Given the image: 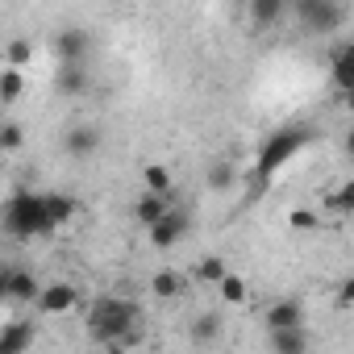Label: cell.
<instances>
[{
  "label": "cell",
  "instance_id": "10",
  "mask_svg": "<svg viewBox=\"0 0 354 354\" xmlns=\"http://www.w3.org/2000/svg\"><path fill=\"white\" fill-rule=\"evenodd\" d=\"M63 146H67L71 158H88V154H96V150H100V125H71L67 138H63Z\"/></svg>",
  "mask_w": 354,
  "mask_h": 354
},
{
  "label": "cell",
  "instance_id": "3",
  "mask_svg": "<svg viewBox=\"0 0 354 354\" xmlns=\"http://www.w3.org/2000/svg\"><path fill=\"white\" fill-rule=\"evenodd\" d=\"M313 142V125H283V129H275V133H267V142H263V150H259V158H254V175L259 180H271V175L279 171V167H288L304 146Z\"/></svg>",
  "mask_w": 354,
  "mask_h": 354
},
{
  "label": "cell",
  "instance_id": "7",
  "mask_svg": "<svg viewBox=\"0 0 354 354\" xmlns=\"http://www.w3.org/2000/svg\"><path fill=\"white\" fill-rule=\"evenodd\" d=\"M42 313H50V317H63V313H71V308H80V288L75 283H46L42 292H38V300H34Z\"/></svg>",
  "mask_w": 354,
  "mask_h": 354
},
{
  "label": "cell",
  "instance_id": "27",
  "mask_svg": "<svg viewBox=\"0 0 354 354\" xmlns=\"http://www.w3.org/2000/svg\"><path fill=\"white\" fill-rule=\"evenodd\" d=\"M234 184V162H213L209 167V188L213 192H225Z\"/></svg>",
  "mask_w": 354,
  "mask_h": 354
},
{
  "label": "cell",
  "instance_id": "16",
  "mask_svg": "<svg viewBox=\"0 0 354 354\" xmlns=\"http://www.w3.org/2000/svg\"><path fill=\"white\" fill-rule=\"evenodd\" d=\"M38 279L30 275V271H21V267H13V275H9V300H21V304H34L38 300Z\"/></svg>",
  "mask_w": 354,
  "mask_h": 354
},
{
  "label": "cell",
  "instance_id": "13",
  "mask_svg": "<svg viewBox=\"0 0 354 354\" xmlns=\"http://www.w3.org/2000/svg\"><path fill=\"white\" fill-rule=\"evenodd\" d=\"M333 84H337V92H350L354 88V46L350 42H342L333 50Z\"/></svg>",
  "mask_w": 354,
  "mask_h": 354
},
{
  "label": "cell",
  "instance_id": "4",
  "mask_svg": "<svg viewBox=\"0 0 354 354\" xmlns=\"http://www.w3.org/2000/svg\"><path fill=\"white\" fill-rule=\"evenodd\" d=\"M292 13H296L313 34H329V30H337V26L346 21V9L337 5V0H296Z\"/></svg>",
  "mask_w": 354,
  "mask_h": 354
},
{
  "label": "cell",
  "instance_id": "11",
  "mask_svg": "<svg viewBox=\"0 0 354 354\" xmlns=\"http://www.w3.org/2000/svg\"><path fill=\"white\" fill-rule=\"evenodd\" d=\"M34 325L30 321H13V325H5L0 329V354H26L30 346H34Z\"/></svg>",
  "mask_w": 354,
  "mask_h": 354
},
{
  "label": "cell",
  "instance_id": "17",
  "mask_svg": "<svg viewBox=\"0 0 354 354\" xmlns=\"http://www.w3.org/2000/svg\"><path fill=\"white\" fill-rule=\"evenodd\" d=\"M217 296H221V304H246L250 300V283L242 279V275H234V271H225V279L217 283Z\"/></svg>",
  "mask_w": 354,
  "mask_h": 354
},
{
  "label": "cell",
  "instance_id": "2",
  "mask_svg": "<svg viewBox=\"0 0 354 354\" xmlns=\"http://www.w3.org/2000/svg\"><path fill=\"white\" fill-rule=\"evenodd\" d=\"M0 230H5L13 242H30V238H42L50 234L46 225V213H42V192H30V188H17L5 205H0Z\"/></svg>",
  "mask_w": 354,
  "mask_h": 354
},
{
  "label": "cell",
  "instance_id": "29",
  "mask_svg": "<svg viewBox=\"0 0 354 354\" xmlns=\"http://www.w3.org/2000/svg\"><path fill=\"white\" fill-rule=\"evenodd\" d=\"M350 300H354V279H342V288H337V308H350Z\"/></svg>",
  "mask_w": 354,
  "mask_h": 354
},
{
  "label": "cell",
  "instance_id": "30",
  "mask_svg": "<svg viewBox=\"0 0 354 354\" xmlns=\"http://www.w3.org/2000/svg\"><path fill=\"white\" fill-rule=\"evenodd\" d=\"M9 275H13V267L0 263V300H9Z\"/></svg>",
  "mask_w": 354,
  "mask_h": 354
},
{
  "label": "cell",
  "instance_id": "20",
  "mask_svg": "<svg viewBox=\"0 0 354 354\" xmlns=\"http://www.w3.org/2000/svg\"><path fill=\"white\" fill-rule=\"evenodd\" d=\"M283 13H288L283 0H254V5H250V21L254 26H275Z\"/></svg>",
  "mask_w": 354,
  "mask_h": 354
},
{
  "label": "cell",
  "instance_id": "12",
  "mask_svg": "<svg viewBox=\"0 0 354 354\" xmlns=\"http://www.w3.org/2000/svg\"><path fill=\"white\" fill-rule=\"evenodd\" d=\"M88 67H55V92L59 96H84L88 92Z\"/></svg>",
  "mask_w": 354,
  "mask_h": 354
},
{
  "label": "cell",
  "instance_id": "22",
  "mask_svg": "<svg viewBox=\"0 0 354 354\" xmlns=\"http://www.w3.org/2000/svg\"><path fill=\"white\" fill-rule=\"evenodd\" d=\"M150 292H154V300H175V296L184 292V279L175 275V271H158L150 279Z\"/></svg>",
  "mask_w": 354,
  "mask_h": 354
},
{
  "label": "cell",
  "instance_id": "21",
  "mask_svg": "<svg viewBox=\"0 0 354 354\" xmlns=\"http://www.w3.org/2000/svg\"><path fill=\"white\" fill-rule=\"evenodd\" d=\"M142 184H146L150 196H171V171L158 167V162H150V167L142 171Z\"/></svg>",
  "mask_w": 354,
  "mask_h": 354
},
{
  "label": "cell",
  "instance_id": "15",
  "mask_svg": "<svg viewBox=\"0 0 354 354\" xmlns=\"http://www.w3.org/2000/svg\"><path fill=\"white\" fill-rule=\"evenodd\" d=\"M167 209H171V201H167V196H150V192H142V196L133 201V217H138V225H146V230H150Z\"/></svg>",
  "mask_w": 354,
  "mask_h": 354
},
{
  "label": "cell",
  "instance_id": "19",
  "mask_svg": "<svg viewBox=\"0 0 354 354\" xmlns=\"http://www.w3.org/2000/svg\"><path fill=\"white\" fill-rule=\"evenodd\" d=\"M26 96V71L0 67V104H17Z\"/></svg>",
  "mask_w": 354,
  "mask_h": 354
},
{
  "label": "cell",
  "instance_id": "26",
  "mask_svg": "<svg viewBox=\"0 0 354 354\" xmlns=\"http://www.w3.org/2000/svg\"><path fill=\"white\" fill-rule=\"evenodd\" d=\"M26 146V129L17 125V121H5V125H0V150H5V154H17Z\"/></svg>",
  "mask_w": 354,
  "mask_h": 354
},
{
  "label": "cell",
  "instance_id": "23",
  "mask_svg": "<svg viewBox=\"0 0 354 354\" xmlns=\"http://www.w3.org/2000/svg\"><path fill=\"white\" fill-rule=\"evenodd\" d=\"M30 59H34V46H30L26 38H13V42L5 46V67L21 71V67H30Z\"/></svg>",
  "mask_w": 354,
  "mask_h": 354
},
{
  "label": "cell",
  "instance_id": "1",
  "mask_svg": "<svg viewBox=\"0 0 354 354\" xmlns=\"http://www.w3.org/2000/svg\"><path fill=\"white\" fill-rule=\"evenodd\" d=\"M88 333L100 346H138L142 342V308L129 296H96L88 308Z\"/></svg>",
  "mask_w": 354,
  "mask_h": 354
},
{
  "label": "cell",
  "instance_id": "18",
  "mask_svg": "<svg viewBox=\"0 0 354 354\" xmlns=\"http://www.w3.org/2000/svg\"><path fill=\"white\" fill-rule=\"evenodd\" d=\"M271 354H308V333L304 329L271 333Z\"/></svg>",
  "mask_w": 354,
  "mask_h": 354
},
{
  "label": "cell",
  "instance_id": "9",
  "mask_svg": "<svg viewBox=\"0 0 354 354\" xmlns=\"http://www.w3.org/2000/svg\"><path fill=\"white\" fill-rule=\"evenodd\" d=\"M42 213H46V225L55 234L75 217V196L71 192H42Z\"/></svg>",
  "mask_w": 354,
  "mask_h": 354
},
{
  "label": "cell",
  "instance_id": "14",
  "mask_svg": "<svg viewBox=\"0 0 354 354\" xmlns=\"http://www.w3.org/2000/svg\"><path fill=\"white\" fill-rule=\"evenodd\" d=\"M188 333H192V342H196V346H213V342L225 333V321H221V313H201V317L192 321V329H188Z\"/></svg>",
  "mask_w": 354,
  "mask_h": 354
},
{
  "label": "cell",
  "instance_id": "8",
  "mask_svg": "<svg viewBox=\"0 0 354 354\" xmlns=\"http://www.w3.org/2000/svg\"><path fill=\"white\" fill-rule=\"evenodd\" d=\"M267 329L271 333H283V329H304V304L296 296H283V300H271V308L263 313Z\"/></svg>",
  "mask_w": 354,
  "mask_h": 354
},
{
  "label": "cell",
  "instance_id": "24",
  "mask_svg": "<svg viewBox=\"0 0 354 354\" xmlns=\"http://www.w3.org/2000/svg\"><path fill=\"white\" fill-rule=\"evenodd\" d=\"M325 209H333V213H354V184H350V180L337 184V188L325 196Z\"/></svg>",
  "mask_w": 354,
  "mask_h": 354
},
{
  "label": "cell",
  "instance_id": "25",
  "mask_svg": "<svg viewBox=\"0 0 354 354\" xmlns=\"http://www.w3.org/2000/svg\"><path fill=\"white\" fill-rule=\"evenodd\" d=\"M225 271H230V267H225V259H221V254H205V259L196 263V275H201L205 283H221V279H225Z\"/></svg>",
  "mask_w": 354,
  "mask_h": 354
},
{
  "label": "cell",
  "instance_id": "6",
  "mask_svg": "<svg viewBox=\"0 0 354 354\" xmlns=\"http://www.w3.org/2000/svg\"><path fill=\"white\" fill-rule=\"evenodd\" d=\"M92 50V34L88 30H59L55 34V59L59 67H84Z\"/></svg>",
  "mask_w": 354,
  "mask_h": 354
},
{
  "label": "cell",
  "instance_id": "28",
  "mask_svg": "<svg viewBox=\"0 0 354 354\" xmlns=\"http://www.w3.org/2000/svg\"><path fill=\"white\" fill-rule=\"evenodd\" d=\"M288 225H292L296 234H313V230L321 225V217H317V213H308V209H296V213L288 217Z\"/></svg>",
  "mask_w": 354,
  "mask_h": 354
},
{
  "label": "cell",
  "instance_id": "5",
  "mask_svg": "<svg viewBox=\"0 0 354 354\" xmlns=\"http://www.w3.org/2000/svg\"><path fill=\"white\" fill-rule=\"evenodd\" d=\"M188 230H192V217H188L184 209H175V205H171V209H167V213H162V217H158V221L146 230V234H150V246H158V250H171L175 242H180V238L188 234Z\"/></svg>",
  "mask_w": 354,
  "mask_h": 354
}]
</instances>
